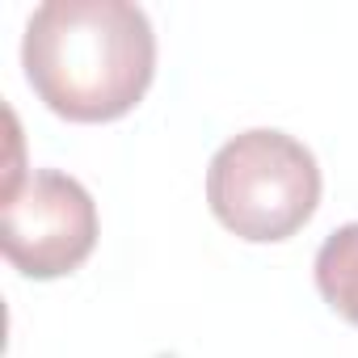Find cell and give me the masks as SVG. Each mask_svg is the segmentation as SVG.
Segmentation results:
<instances>
[{
    "label": "cell",
    "mask_w": 358,
    "mask_h": 358,
    "mask_svg": "<svg viewBox=\"0 0 358 358\" xmlns=\"http://www.w3.org/2000/svg\"><path fill=\"white\" fill-rule=\"evenodd\" d=\"M22 68L51 114L114 122L143 101L156 76V34L127 0H47L26 22Z\"/></svg>",
    "instance_id": "obj_1"
},
{
    "label": "cell",
    "mask_w": 358,
    "mask_h": 358,
    "mask_svg": "<svg viewBox=\"0 0 358 358\" xmlns=\"http://www.w3.org/2000/svg\"><path fill=\"white\" fill-rule=\"evenodd\" d=\"M211 215L249 245L295 236L320 203V164L287 131L253 127L228 139L207 169Z\"/></svg>",
    "instance_id": "obj_2"
},
{
    "label": "cell",
    "mask_w": 358,
    "mask_h": 358,
    "mask_svg": "<svg viewBox=\"0 0 358 358\" xmlns=\"http://www.w3.org/2000/svg\"><path fill=\"white\" fill-rule=\"evenodd\" d=\"M97 245V207L76 177L30 169L0 203V249L26 278H64Z\"/></svg>",
    "instance_id": "obj_3"
},
{
    "label": "cell",
    "mask_w": 358,
    "mask_h": 358,
    "mask_svg": "<svg viewBox=\"0 0 358 358\" xmlns=\"http://www.w3.org/2000/svg\"><path fill=\"white\" fill-rule=\"evenodd\" d=\"M316 287L324 303L358 329V224L337 228L316 253Z\"/></svg>",
    "instance_id": "obj_4"
}]
</instances>
